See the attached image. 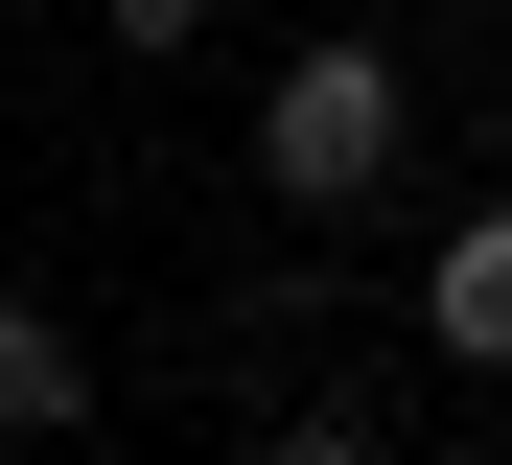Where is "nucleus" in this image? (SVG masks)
<instances>
[{
	"label": "nucleus",
	"mask_w": 512,
	"mask_h": 465,
	"mask_svg": "<svg viewBox=\"0 0 512 465\" xmlns=\"http://www.w3.org/2000/svg\"><path fill=\"white\" fill-rule=\"evenodd\" d=\"M396 117H419V93H396V47H350V24H326V47H280V93H256L280 210H373V186H396Z\"/></svg>",
	"instance_id": "nucleus-1"
},
{
	"label": "nucleus",
	"mask_w": 512,
	"mask_h": 465,
	"mask_svg": "<svg viewBox=\"0 0 512 465\" xmlns=\"http://www.w3.org/2000/svg\"><path fill=\"white\" fill-rule=\"evenodd\" d=\"M94 24H117V47H187V24H210V0H94Z\"/></svg>",
	"instance_id": "nucleus-4"
},
{
	"label": "nucleus",
	"mask_w": 512,
	"mask_h": 465,
	"mask_svg": "<svg viewBox=\"0 0 512 465\" xmlns=\"http://www.w3.org/2000/svg\"><path fill=\"white\" fill-rule=\"evenodd\" d=\"M419 326H443V372H512V210H466V233H443Z\"/></svg>",
	"instance_id": "nucleus-2"
},
{
	"label": "nucleus",
	"mask_w": 512,
	"mask_h": 465,
	"mask_svg": "<svg viewBox=\"0 0 512 465\" xmlns=\"http://www.w3.org/2000/svg\"><path fill=\"white\" fill-rule=\"evenodd\" d=\"M0 419H94V349H70V303H0Z\"/></svg>",
	"instance_id": "nucleus-3"
}]
</instances>
